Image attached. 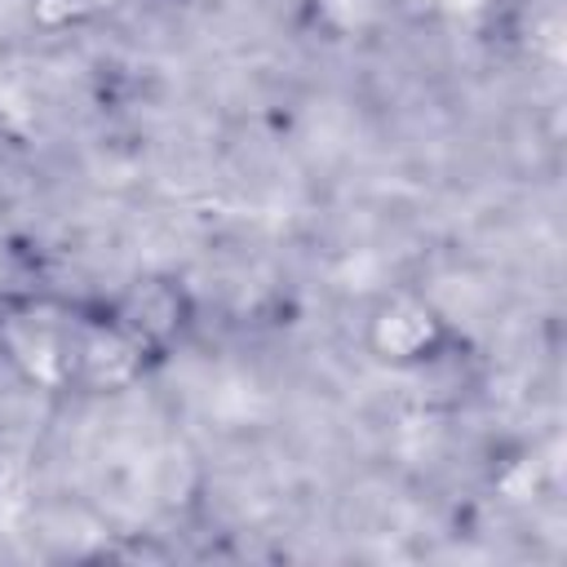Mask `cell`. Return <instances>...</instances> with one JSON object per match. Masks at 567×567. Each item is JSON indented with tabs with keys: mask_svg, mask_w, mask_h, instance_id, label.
I'll return each instance as SVG.
<instances>
[{
	"mask_svg": "<svg viewBox=\"0 0 567 567\" xmlns=\"http://www.w3.org/2000/svg\"><path fill=\"white\" fill-rule=\"evenodd\" d=\"M182 328L186 301L164 284L120 297H0V359L49 394H115L155 372Z\"/></svg>",
	"mask_w": 567,
	"mask_h": 567,
	"instance_id": "obj_1",
	"label": "cell"
}]
</instances>
